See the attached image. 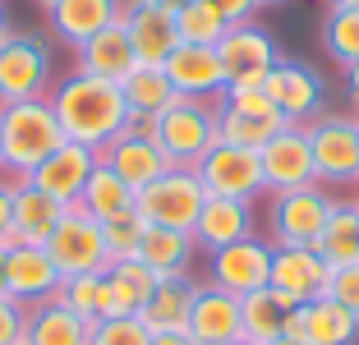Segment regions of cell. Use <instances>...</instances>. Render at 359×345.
I'll return each instance as SVG.
<instances>
[{
    "label": "cell",
    "instance_id": "1f68e13d",
    "mask_svg": "<svg viewBox=\"0 0 359 345\" xmlns=\"http://www.w3.org/2000/svg\"><path fill=\"white\" fill-rule=\"evenodd\" d=\"M134 198H138L134 189H129L116 170L106 166V161H97V170L88 175L83 198H79V208H83L88 217H97V221H111V217H120V212L134 208Z\"/></svg>",
    "mask_w": 359,
    "mask_h": 345
},
{
    "label": "cell",
    "instance_id": "ee69618b",
    "mask_svg": "<svg viewBox=\"0 0 359 345\" xmlns=\"http://www.w3.org/2000/svg\"><path fill=\"white\" fill-rule=\"evenodd\" d=\"M152 345H198L189 332H161V336H152Z\"/></svg>",
    "mask_w": 359,
    "mask_h": 345
},
{
    "label": "cell",
    "instance_id": "5bb4252c",
    "mask_svg": "<svg viewBox=\"0 0 359 345\" xmlns=\"http://www.w3.org/2000/svg\"><path fill=\"white\" fill-rule=\"evenodd\" d=\"M166 79L180 97H194V102H222L231 79H226V65L217 55V46H189L180 42L175 51L166 55Z\"/></svg>",
    "mask_w": 359,
    "mask_h": 345
},
{
    "label": "cell",
    "instance_id": "6da1fadb",
    "mask_svg": "<svg viewBox=\"0 0 359 345\" xmlns=\"http://www.w3.org/2000/svg\"><path fill=\"white\" fill-rule=\"evenodd\" d=\"M46 102H51L65 138L93 147V152L129 129V102L120 93V83H106V79H93V74L69 69L65 79L51 83Z\"/></svg>",
    "mask_w": 359,
    "mask_h": 345
},
{
    "label": "cell",
    "instance_id": "d6986e66",
    "mask_svg": "<svg viewBox=\"0 0 359 345\" xmlns=\"http://www.w3.org/2000/svg\"><path fill=\"white\" fill-rule=\"evenodd\" d=\"M74 69L93 74V79H106V83H125L129 74L138 69V55H134V42H129L125 19H116V23H106L102 32H93L74 51Z\"/></svg>",
    "mask_w": 359,
    "mask_h": 345
},
{
    "label": "cell",
    "instance_id": "277c9868",
    "mask_svg": "<svg viewBox=\"0 0 359 345\" xmlns=\"http://www.w3.org/2000/svg\"><path fill=\"white\" fill-rule=\"evenodd\" d=\"M55 83V60L51 46L32 32H5L0 37V106L10 102H32L46 97Z\"/></svg>",
    "mask_w": 359,
    "mask_h": 345
},
{
    "label": "cell",
    "instance_id": "7402d4cb",
    "mask_svg": "<svg viewBox=\"0 0 359 345\" xmlns=\"http://www.w3.org/2000/svg\"><path fill=\"white\" fill-rule=\"evenodd\" d=\"M157 285L161 281L138 258L111 262V267L102 272V323H106V318H138Z\"/></svg>",
    "mask_w": 359,
    "mask_h": 345
},
{
    "label": "cell",
    "instance_id": "8992f818",
    "mask_svg": "<svg viewBox=\"0 0 359 345\" xmlns=\"http://www.w3.org/2000/svg\"><path fill=\"white\" fill-rule=\"evenodd\" d=\"M203 203H208V189L194 170H175L170 166L161 180H152L148 189H138L134 208L143 212L148 226H161V230H184L194 235V221H198Z\"/></svg>",
    "mask_w": 359,
    "mask_h": 345
},
{
    "label": "cell",
    "instance_id": "5b68a950",
    "mask_svg": "<svg viewBox=\"0 0 359 345\" xmlns=\"http://www.w3.org/2000/svg\"><path fill=\"white\" fill-rule=\"evenodd\" d=\"M337 208L323 184L290 189V194H272L267 203V230H272V249H313L318 235L327 230V217Z\"/></svg>",
    "mask_w": 359,
    "mask_h": 345
},
{
    "label": "cell",
    "instance_id": "ab89813d",
    "mask_svg": "<svg viewBox=\"0 0 359 345\" xmlns=\"http://www.w3.org/2000/svg\"><path fill=\"white\" fill-rule=\"evenodd\" d=\"M327 299H337L341 309L359 318V258L346 262V267H332V285H327Z\"/></svg>",
    "mask_w": 359,
    "mask_h": 345
},
{
    "label": "cell",
    "instance_id": "681fc988",
    "mask_svg": "<svg viewBox=\"0 0 359 345\" xmlns=\"http://www.w3.org/2000/svg\"><path fill=\"white\" fill-rule=\"evenodd\" d=\"M5 32H10V19H5V10H0V37H5Z\"/></svg>",
    "mask_w": 359,
    "mask_h": 345
},
{
    "label": "cell",
    "instance_id": "4fadbf2b",
    "mask_svg": "<svg viewBox=\"0 0 359 345\" xmlns=\"http://www.w3.org/2000/svg\"><path fill=\"white\" fill-rule=\"evenodd\" d=\"M332 285L327 258H318V249H276L272 253V276L267 290L281 295L285 309H304V304L323 299Z\"/></svg>",
    "mask_w": 359,
    "mask_h": 345
},
{
    "label": "cell",
    "instance_id": "30bf717a",
    "mask_svg": "<svg viewBox=\"0 0 359 345\" xmlns=\"http://www.w3.org/2000/svg\"><path fill=\"white\" fill-rule=\"evenodd\" d=\"M217 55H222L226 79H231V88H226V93H249V88H263L267 74H272V65L281 60V51H276V42H272V32H263L254 19H249V23H231V28H226V37L217 42Z\"/></svg>",
    "mask_w": 359,
    "mask_h": 345
},
{
    "label": "cell",
    "instance_id": "ac0fdd59",
    "mask_svg": "<svg viewBox=\"0 0 359 345\" xmlns=\"http://www.w3.org/2000/svg\"><path fill=\"white\" fill-rule=\"evenodd\" d=\"M125 28H129V42H134L138 65H166V55L180 46V28H175V14L161 10L157 0H125Z\"/></svg>",
    "mask_w": 359,
    "mask_h": 345
},
{
    "label": "cell",
    "instance_id": "d6a6232c",
    "mask_svg": "<svg viewBox=\"0 0 359 345\" xmlns=\"http://www.w3.org/2000/svg\"><path fill=\"white\" fill-rule=\"evenodd\" d=\"M120 93H125V102H129V115H161L166 106H175V97H180L175 88H170L161 65H138L125 83H120Z\"/></svg>",
    "mask_w": 359,
    "mask_h": 345
},
{
    "label": "cell",
    "instance_id": "2e32d148",
    "mask_svg": "<svg viewBox=\"0 0 359 345\" xmlns=\"http://www.w3.org/2000/svg\"><path fill=\"white\" fill-rule=\"evenodd\" d=\"M272 240L263 235H249L240 244H226V249L212 253V285H222L231 295H254L267 285L272 276Z\"/></svg>",
    "mask_w": 359,
    "mask_h": 345
},
{
    "label": "cell",
    "instance_id": "836d02e7",
    "mask_svg": "<svg viewBox=\"0 0 359 345\" xmlns=\"http://www.w3.org/2000/svg\"><path fill=\"white\" fill-rule=\"evenodd\" d=\"M285 309L281 304V295L276 290H254V295H240V323H244V336L254 345H272L276 336L285 332Z\"/></svg>",
    "mask_w": 359,
    "mask_h": 345
},
{
    "label": "cell",
    "instance_id": "f35d334b",
    "mask_svg": "<svg viewBox=\"0 0 359 345\" xmlns=\"http://www.w3.org/2000/svg\"><path fill=\"white\" fill-rule=\"evenodd\" d=\"M88 345H152V332L143 327V318H106L93 327Z\"/></svg>",
    "mask_w": 359,
    "mask_h": 345
},
{
    "label": "cell",
    "instance_id": "f6af8a7d",
    "mask_svg": "<svg viewBox=\"0 0 359 345\" xmlns=\"http://www.w3.org/2000/svg\"><path fill=\"white\" fill-rule=\"evenodd\" d=\"M346 88H350V97L359 102V60H355V65H346Z\"/></svg>",
    "mask_w": 359,
    "mask_h": 345
},
{
    "label": "cell",
    "instance_id": "83f0119b",
    "mask_svg": "<svg viewBox=\"0 0 359 345\" xmlns=\"http://www.w3.org/2000/svg\"><path fill=\"white\" fill-rule=\"evenodd\" d=\"M93 327L79 313H69L60 299H46L28 309V341L23 345H88Z\"/></svg>",
    "mask_w": 359,
    "mask_h": 345
},
{
    "label": "cell",
    "instance_id": "7a4b0ae2",
    "mask_svg": "<svg viewBox=\"0 0 359 345\" xmlns=\"http://www.w3.org/2000/svg\"><path fill=\"white\" fill-rule=\"evenodd\" d=\"M55 147H65V129L46 97L0 106V170L5 175L28 180Z\"/></svg>",
    "mask_w": 359,
    "mask_h": 345
},
{
    "label": "cell",
    "instance_id": "4dcf8cb0",
    "mask_svg": "<svg viewBox=\"0 0 359 345\" xmlns=\"http://www.w3.org/2000/svg\"><path fill=\"white\" fill-rule=\"evenodd\" d=\"M318 258H327V267H346L359 258V203H341L332 208L327 230L318 235Z\"/></svg>",
    "mask_w": 359,
    "mask_h": 345
},
{
    "label": "cell",
    "instance_id": "cb8c5ba5",
    "mask_svg": "<svg viewBox=\"0 0 359 345\" xmlns=\"http://www.w3.org/2000/svg\"><path fill=\"white\" fill-rule=\"evenodd\" d=\"M254 235V203H235V198H208L194 221V244L208 253L240 244Z\"/></svg>",
    "mask_w": 359,
    "mask_h": 345
},
{
    "label": "cell",
    "instance_id": "b9f144b4",
    "mask_svg": "<svg viewBox=\"0 0 359 345\" xmlns=\"http://www.w3.org/2000/svg\"><path fill=\"white\" fill-rule=\"evenodd\" d=\"M208 5H217V14H222L226 23H249L258 10V0H208Z\"/></svg>",
    "mask_w": 359,
    "mask_h": 345
},
{
    "label": "cell",
    "instance_id": "c3c4849f",
    "mask_svg": "<svg viewBox=\"0 0 359 345\" xmlns=\"http://www.w3.org/2000/svg\"><path fill=\"white\" fill-rule=\"evenodd\" d=\"M0 295H5V249H0Z\"/></svg>",
    "mask_w": 359,
    "mask_h": 345
},
{
    "label": "cell",
    "instance_id": "f546056e",
    "mask_svg": "<svg viewBox=\"0 0 359 345\" xmlns=\"http://www.w3.org/2000/svg\"><path fill=\"white\" fill-rule=\"evenodd\" d=\"M281 129H285L281 115H249V111H235V106L217 102V138H222V143H235V147L258 152V147L272 143Z\"/></svg>",
    "mask_w": 359,
    "mask_h": 345
},
{
    "label": "cell",
    "instance_id": "9a60e30c",
    "mask_svg": "<svg viewBox=\"0 0 359 345\" xmlns=\"http://www.w3.org/2000/svg\"><path fill=\"white\" fill-rule=\"evenodd\" d=\"M97 152L93 147H83V143H69L65 138V147H55L51 157L42 161V166L28 175V184L32 189H42L46 198H55L60 208H74L79 198H83V189H88V175L97 170Z\"/></svg>",
    "mask_w": 359,
    "mask_h": 345
},
{
    "label": "cell",
    "instance_id": "ba28073f",
    "mask_svg": "<svg viewBox=\"0 0 359 345\" xmlns=\"http://www.w3.org/2000/svg\"><path fill=\"white\" fill-rule=\"evenodd\" d=\"M46 253H51L55 272L60 276H97L111 267V253H106V235H102V221L88 217L83 208H65L55 235L46 240Z\"/></svg>",
    "mask_w": 359,
    "mask_h": 345
},
{
    "label": "cell",
    "instance_id": "db71d44e",
    "mask_svg": "<svg viewBox=\"0 0 359 345\" xmlns=\"http://www.w3.org/2000/svg\"><path fill=\"white\" fill-rule=\"evenodd\" d=\"M42 5H51V0H42Z\"/></svg>",
    "mask_w": 359,
    "mask_h": 345
},
{
    "label": "cell",
    "instance_id": "f907efd6",
    "mask_svg": "<svg viewBox=\"0 0 359 345\" xmlns=\"http://www.w3.org/2000/svg\"><path fill=\"white\" fill-rule=\"evenodd\" d=\"M272 345H295V341H285V336H276V341H272Z\"/></svg>",
    "mask_w": 359,
    "mask_h": 345
},
{
    "label": "cell",
    "instance_id": "f1b7e54d",
    "mask_svg": "<svg viewBox=\"0 0 359 345\" xmlns=\"http://www.w3.org/2000/svg\"><path fill=\"white\" fill-rule=\"evenodd\" d=\"M299 313H304V345H359V318L327 295L304 304Z\"/></svg>",
    "mask_w": 359,
    "mask_h": 345
},
{
    "label": "cell",
    "instance_id": "7bdbcfd3",
    "mask_svg": "<svg viewBox=\"0 0 359 345\" xmlns=\"http://www.w3.org/2000/svg\"><path fill=\"white\" fill-rule=\"evenodd\" d=\"M0 235H14V184L0 180Z\"/></svg>",
    "mask_w": 359,
    "mask_h": 345
},
{
    "label": "cell",
    "instance_id": "4316f807",
    "mask_svg": "<svg viewBox=\"0 0 359 345\" xmlns=\"http://www.w3.org/2000/svg\"><path fill=\"white\" fill-rule=\"evenodd\" d=\"M60 217L65 208L55 198H46L28 180H14V235H19V244H46L60 226Z\"/></svg>",
    "mask_w": 359,
    "mask_h": 345
},
{
    "label": "cell",
    "instance_id": "44dd1931",
    "mask_svg": "<svg viewBox=\"0 0 359 345\" xmlns=\"http://www.w3.org/2000/svg\"><path fill=\"white\" fill-rule=\"evenodd\" d=\"M189 336L198 345H231L244 336L240 323V295L222 290V285H198L189 313Z\"/></svg>",
    "mask_w": 359,
    "mask_h": 345
},
{
    "label": "cell",
    "instance_id": "9c48e42d",
    "mask_svg": "<svg viewBox=\"0 0 359 345\" xmlns=\"http://www.w3.org/2000/svg\"><path fill=\"white\" fill-rule=\"evenodd\" d=\"M194 175L203 180L208 198H235V203H258L267 194L263 184V161L249 147L235 143H217L208 157L194 166Z\"/></svg>",
    "mask_w": 359,
    "mask_h": 345
},
{
    "label": "cell",
    "instance_id": "7c38bea8",
    "mask_svg": "<svg viewBox=\"0 0 359 345\" xmlns=\"http://www.w3.org/2000/svg\"><path fill=\"white\" fill-rule=\"evenodd\" d=\"M258 161H263V184H267V194H290V189L318 184L313 147H309V134L299 125H285L272 143L258 147Z\"/></svg>",
    "mask_w": 359,
    "mask_h": 345
},
{
    "label": "cell",
    "instance_id": "bcb514c9",
    "mask_svg": "<svg viewBox=\"0 0 359 345\" xmlns=\"http://www.w3.org/2000/svg\"><path fill=\"white\" fill-rule=\"evenodd\" d=\"M157 5H161V10H170V14H180L184 5H189V0H157Z\"/></svg>",
    "mask_w": 359,
    "mask_h": 345
},
{
    "label": "cell",
    "instance_id": "7dc6e473",
    "mask_svg": "<svg viewBox=\"0 0 359 345\" xmlns=\"http://www.w3.org/2000/svg\"><path fill=\"white\" fill-rule=\"evenodd\" d=\"M332 10H359V0H332Z\"/></svg>",
    "mask_w": 359,
    "mask_h": 345
},
{
    "label": "cell",
    "instance_id": "d4e9b609",
    "mask_svg": "<svg viewBox=\"0 0 359 345\" xmlns=\"http://www.w3.org/2000/svg\"><path fill=\"white\" fill-rule=\"evenodd\" d=\"M194 295H198V281L194 276H175V281H161L152 290V299L143 304V327L152 336L161 332H189V313H194Z\"/></svg>",
    "mask_w": 359,
    "mask_h": 345
},
{
    "label": "cell",
    "instance_id": "8fae6325",
    "mask_svg": "<svg viewBox=\"0 0 359 345\" xmlns=\"http://www.w3.org/2000/svg\"><path fill=\"white\" fill-rule=\"evenodd\" d=\"M263 93L276 102L285 125H299V129L327 111V88H323V79H318L304 60H285L281 55V60L272 65V74H267Z\"/></svg>",
    "mask_w": 359,
    "mask_h": 345
},
{
    "label": "cell",
    "instance_id": "e575fe53",
    "mask_svg": "<svg viewBox=\"0 0 359 345\" xmlns=\"http://www.w3.org/2000/svg\"><path fill=\"white\" fill-rule=\"evenodd\" d=\"M175 28H180V42H189V46H217L226 37L231 23L217 14V5H208V0H189V5L175 14Z\"/></svg>",
    "mask_w": 359,
    "mask_h": 345
},
{
    "label": "cell",
    "instance_id": "484cf974",
    "mask_svg": "<svg viewBox=\"0 0 359 345\" xmlns=\"http://www.w3.org/2000/svg\"><path fill=\"white\" fill-rule=\"evenodd\" d=\"M194 235L184 230H161V226H148L143 235V249H138V262L148 267L157 281H175V276H189V262H194Z\"/></svg>",
    "mask_w": 359,
    "mask_h": 345
},
{
    "label": "cell",
    "instance_id": "ffe728a7",
    "mask_svg": "<svg viewBox=\"0 0 359 345\" xmlns=\"http://www.w3.org/2000/svg\"><path fill=\"white\" fill-rule=\"evenodd\" d=\"M97 157L116 170L134 194H138V189H148L152 180H161L170 170V161L161 157V147L152 143V138H143V134H129V129H125V134H116L106 147H97Z\"/></svg>",
    "mask_w": 359,
    "mask_h": 345
},
{
    "label": "cell",
    "instance_id": "816d5d0a",
    "mask_svg": "<svg viewBox=\"0 0 359 345\" xmlns=\"http://www.w3.org/2000/svg\"><path fill=\"white\" fill-rule=\"evenodd\" d=\"M231 345H254V341H249V336H240V341H231Z\"/></svg>",
    "mask_w": 359,
    "mask_h": 345
},
{
    "label": "cell",
    "instance_id": "f5cc1de1",
    "mask_svg": "<svg viewBox=\"0 0 359 345\" xmlns=\"http://www.w3.org/2000/svg\"><path fill=\"white\" fill-rule=\"evenodd\" d=\"M258 5H276V0H258Z\"/></svg>",
    "mask_w": 359,
    "mask_h": 345
},
{
    "label": "cell",
    "instance_id": "d590c367",
    "mask_svg": "<svg viewBox=\"0 0 359 345\" xmlns=\"http://www.w3.org/2000/svg\"><path fill=\"white\" fill-rule=\"evenodd\" d=\"M102 235H106V253H111V262H125V258H138L143 235H148V221H143L138 208H129V212H120V217L102 221Z\"/></svg>",
    "mask_w": 359,
    "mask_h": 345
},
{
    "label": "cell",
    "instance_id": "603a6c76",
    "mask_svg": "<svg viewBox=\"0 0 359 345\" xmlns=\"http://www.w3.org/2000/svg\"><path fill=\"white\" fill-rule=\"evenodd\" d=\"M120 14H125V0H51L46 5L55 42H65L69 51H79L93 32H102L106 23H116Z\"/></svg>",
    "mask_w": 359,
    "mask_h": 345
},
{
    "label": "cell",
    "instance_id": "60d3db41",
    "mask_svg": "<svg viewBox=\"0 0 359 345\" xmlns=\"http://www.w3.org/2000/svg\"><path fill=\"white\" fill-rule=\"evenodd\" d=\"M28 341V309L10 295H0V345H23Z\"/></svg>",
    "mask_w": 359,
    "mask_h": 345
},
{
    "label": "cell",
    "instance_id": "8d00e7d4",
    "mask_svg": "<svg viewBox=\"0 0 359 345\" xmlns=\"http://www.w3.org/2000/svg\"><path fill=\"white\" fill-rule=\"evenodd\" d=\"M323 46H327V55L341 65V69L355 65L359 60V10H327Z\"/></svg>",
    "mask_w": 359,
    "mask_h": 345
},
{
    "label": "cell",
    "instance_id": "e0dca14e",
    "mask_svg": "<svg viewBox=\"0 0 359 345\" xmlns=\"http://www.w3.org/2000/svg\"><path fill=\"white\" fill-rule=\"evenodd\" d=\"M60 281L65 276L55 272L46 244H14V249L5 253V295L19 299L23 309H37V304L55 299Z\"/></svg>",
    "mask_w": 359,
    "mask_h": 345
},
{
    "label": "cell",
    "instance_id": "74e56055",
    "mask_svg": "<svg viewBox=\"0 0 359 345\" xmlns=\"http://www.w3.org/2000/svg\"><path fill=\"white\" fill-rule=\"evenodd\" d=\"M55 299H60L69 313H79L88 327H97L102 323V272L97 276H65Z\"/></svg>",
    "mask_w": 359,
    "mask_h": 345
},
{
    "label": "cell",
    "instance_id": "3957f363",
    "mask_svg": "<svg viewBox=\"0 0 359 345\" xmlns=\"http://www.w3.org/2000/svg\"><path fill=\"white\" fill-rule=\"evenodd\" d=\"M157 147L161 157L175 170H194L212 147L222 143L217 138V102H194V97H175V106L157 115Z\"/></svg>",
    "mask_w": 359,
    "mask_h": 345
},
{
    "label": "cell",
    "instance_id": "52a82bcc",
    "mask_svg": "<svg viewBox=\"0 0 359 345\" xmlns=\"http://www.w3.org/2000/svg\"><path fill=\"white\" fill-rule=\"evenodd\" d=\"M313 147L318 184H359V115L323 111L304 125Z\"/></svg>",
    "mask_w": 359,
    "mask_h": 345
}]
</instances>
